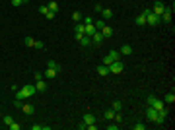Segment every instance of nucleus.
Listing matches in <instances>:
<instances>
[{
  "mask_svg": "<svg viewBox=\"0 0 175 130\" xmlns=\"http://www.w3.org/2000/svg\"><path fill=\"white\" fill-rule=\"evenodd\" d=\"M35 85H31V84H27V85H23L22 89H16V99H25V97H31V95H35Z\"/></svg>",
  "mask_w": 175,
  "mask_h": 130,
  "instance_id": "f257e3e1",
  "label": "nucleus"
},
{
  "mask_svg": "<svg viewBox=\"0 0 175 130\" xmlns=\"http://www.w3.org/2000/svg\"><path fill=\"white\" fill-rule=\"evenodd\" d=\"M146 119L150 122H156V124H163V121H166L163 116H160V113H158L154 107H148L146 109Z\"/></svg>",
  "mask_w": 175,
  "mask_h": 130,
  "instance_id": "f03ea898",
  "label": "nucleus"
},
{
  "mask_svg": "<svg viewBox=\"0 0 175 130\" xmlns=\"http://www.w3.org/2000/svg\"><path fill=\"white\" fill-rule=\"evenodd\" d=\"M142 14L146 16V25H150V27H156L158 23L161 22V19H160V16H158V14H154V12H152L150 8H146V10L142 12Z\"/></svg>",
  "mask_w": 175,
  "mask_h": 130,
  "instance_id": "7ed1b4c3",
  "label": "nucleus"
},
{
  "mask_svg": "<svg viewBox=\"0 0 175 130\" xmlns=\"http://www.w3.org/2000/svg\"><path fill=\"white\" fill-rule=\"evenodd\" d=\"M148 107H154L156 111H161V109L166 107V103L161 101V99H158L156 95H150V97H148Z\"/></svg>",
  "mask_w": 175,
  "mask_h": 130,
  "instance_id": "20e7f679",
  "label": "nucleus"
},
{
  "mask_svg": "<svg viewBox=\"0 0 175 130\" xmlns=\"http://www.w3.org/2000/svg\"><path fill=\"white\" fill-rule=\"evenodd\" d=\"M115 60H121V52L119 51H109V55L103 56V64L109 66L111 62H115Z\"/></svg>",
  "mask_w": 175,
  "mask_h": 130,
  "instance_id": "39448f33",
  "label": "nucleus"
},
{
  "mask_svg": "<svg viewBox=\"0 0 175 130\" xmlns=\"http://www.w3.org/2000/svg\"><path fill=\"white\" fill-rule=\"evenodd\" d=\"M124 70V62L123 60H115L109 64V74H121Z\"/></svg>",
  "mask_w": 175,
  "mask_h": 130,
  "instance_id": "423d86ee",
  "label": "nucleus"
},
{
  "mask_svg": "<svg viewBox=\"0 0 175 130\" xmlns=\"http://www.w3.org/2000/svg\"><path fill=\"white\" fill-rule=\"evenodd\" d=\"M171 14H173V4L166 6V10H163L161 16H160V19H161V22H171Z\"/></svg>",
  "mask_w": 175,
  "mask_h": 130,
  "instance_id": "0eeeda50",
  "label": "nucleus"
},
{
  "mask_svg": "<svg viewBox=\"0 0 175 130\" xmlns=\"http://www.w3.org/2000/svg\"><path fill=\"white\" fill-rule=\"evenodd\" d=\"M163 10H166V4H163V2H160V0H156V2H154L152 12H154V14H158V16H161V12H163Z\"/></svg>",
  "mask_w": 175,
  "mask_h": 130,
  "instance_id": "6e6552de",
  "label": "nucleus"
},
{
  "mask_svg": "<svg viewBox=\"0 0 175 130\" xmlns=\"http://www.w3.org/2000/svg\"><path fill=\"white\" fill-rule=\"evenodd\" d=\"M103 41H105V37L101 35V31H95V33L92 35V43H95V45H101Z\"/></svg>",
  "mask_w": 175,
  "mask_h": 130,
  "instance_id": "1a4fd4ad",
  "label": "nucleus"
},
{
  "mask_svg": "<svg viewBox=\"0 0 175 130\" xmlns=\"http://www.w3.org/2000/svg\"><path fill=\"white\" fill-rule=\"evenodd\" d=\"M95 31H97V29H95V25H93V23H88L86 27H84V35H88V37H92Z\"/></svg>",
  "mask_w": 175,
  "mask_h": 130,
  "instance_id": "9d476101",
  "label": "nucleus"
},
{
  "mask_svg": "<svg viewBox=\"0 0 175 130\" xmlns=\"http://www.w3.org/2000/svg\"><path fill=\"white\" fill-rule=\"evenodd\" d=\"M119 52H121V56H129V55H132V52H134V49L130 45H124V47H121Z\"/></svg>",
  "mask_w": 175,
  "mask_h": 130,
  "instance_id": "9b49d317",
  "label": "nucleus"
},
{
  "mask_svg": "<svg viewBox=\"0 0 175 130\" xmlns=\"http://www.w3.org/2000/svg\"><path fill=\"white\" fill-rule=\"evenodd\" d=\"M97 74H99V76H109V66L99 64V66H97Z\"/></svg>",
  "mask_w": 175,
  "mask_h": 130,
  "instance_id": "f8f14e48",
  "label": "nucleus"
},
{
  "mask_svg": "<svg viewBox=\"0 0 175 130\" xmlns=\"http://www.w3.org/2000/svg\"><path fill=\"white\" fill-rule=\"evenodd\" d=\"M84 122H86V124H95V116H93L92 113H86V115H84Z\"/></svg>",
  "mask_w": 175,
  "mask_h": 130,
  "instance_id": "ddd939ff",
  "label": "nucleus"
},
{
  "mask_svg": "<svg viewBox=\"0 0 175 130\" xmlns=\"http://www.w3.org/2000/svg\"><path fill=\"white\" fill-rule=\"evenodd\" d=\"M101 18H103V19H111V18H113L111 8H103V10H101Z\"/></svg>",
  "mask_w": 175,
  "mask_h": 130,
  "instance_id": "4468645a",
  "label": "nucleus"
},
{
  "mask_svg": "<svg viewBox=\"0 0 175 130\" xmlns=\"http://www.w3.org/2000/svg\"><path fill=\"white\" fill-rule=\"evenodd\" d=\"M35 89H37V91H47V84L43 82V80H37V84H35Z\"/></svg>",
  "mask_w": 175,
  "mask_h": 130,
  "instance_id": "2eb2a0df",
  "label": "nucleus"
},
{
  "mask_svg": "<svg viewBox=\"0 0 175 130\" xmlns=\"http://www.w3.org/2000/svg\"><path fill=\"white\" fill-rule=\"evenodd\" d=\"M101 35H103V37H105V39H109L111 35H113V29H111L109 25H105V27L101 29Z\"/></svg>",
  "mask_w": 175,
  "mask_h": 130,
  "instance_id": "dca6fc26",
  "label": "nucleus"
},
{
  "mask_svg": "<svg viewBox=\"0 0 175 130\" xmlns=\"http://www.w3.org/2000/svg\"><path fill=\"white\" fill-rule=\"evenodd\" d=\"M78 43H80L82 47H90V45H92V37H88V35H84V37L80 39Z\"/></svg>",
  "mask_w": 175,
  "mask_h": 130,
  "instance_id": "f3484780",
  "label": "nucleus"
},
{
  "mask_svg": "<svg viewBox=\"0 0 175 130\" xmlns=\"http://www.w3.org/2000/svg\"><path fill=\"white\" fill-rule=\"evenodd\" d=\"M22 111L25 113V115H33V113H35V107H31V105H22Z\"/></svg>",
  "mask_w": 175,
  "mask_h": 130,
  "instance_id": "a211bd4d",
  "label": "nucleus"
},
{
  "mask_svg": "<svg viewBox=\"0 0 175 130\" xmlns=\"http://www.w3.org/2000/svg\"><path fill=\"white\" fill-rule=\"evenodd\" d=\"M47 8L51 10V12H55V14H56V12H59V4H56L55 0H51V2H49V4H47Z\"/></svg>",
  "mask_w": 175,
  "mask_h": 130,
  "instance_id": "6ab92c4d",
  "label": "nucleus"
},
{
  "mask_svg": "<svg viewBox=\"0 0 175 130\" xmlns=\"http://www.w3.org/2000/svg\"><path fill=\"white\" fill-rule=\"evenodd\" d=\"M103 116H105L107 121H111V119H115V111H113V109H107V111L103 113Z\"/></svg>",
  "mask_w": 175,
  "mask_h": 130,
  "instance_id": "aec40b11",
  "label": "nucleus"
},
{
  "mask_svg": "<svg viewBox=\"0 0 175 130\" xmlns=\"http://www.w3.org/2000/svg\"><path fill=\"white\" fill-rule=\"evenodd\" d=\"M12 122H14V119H12V116H10V115H4V116H2V124L10 126V124H12Z\"/></svg>",
  "mask_w": 175,
  "mask_h": 130,
  "instance_id": "412c9836",
  "label": "nucleus"
},
{
  "mask_svg": "<svg viewBox=\"0 0 175 130\" xmlns=\"http://www.w3.org/2000/svg\"><path fill=\"white\" fill-rule=\"evenodd\" d=\"M136 25H146V16L144 14L136 16Z\"/></svg>",
  "mask_w": 175,
  "mask_h": 130,
  "instance_id": "4be33fe9",
  "label": "nucleus"
},
{
  "mask_svg": "<svg viewBox=\"0 0 175 130\" xmlns=\"http://www.w3.org/2000/svg\"><path fill=\"white\" fill-rule=\"evenodd\" d=\"M163 103H171V105H173V103H175V95H173V93H167L166 97H163Z\"/></svg>",
  "mask_w": 175,
  "mask_h": 130,
  "instance_id": "5701e85b",
  "label": "nucleus"
},
{
  "mask_svg": "<svg viewBox=\"0 0 175 130\" xmlns=\"http://www.w3.org/2000/svg\"><path fill=\"white\" fill-rule=\"evenodd\" d=\"M47 68H55V70H60V64L56 60H49L47 62Z\"/></svg>",
  "mask_w": 175,
  "mask_h": 130,
  "instance_id": "b1692460",
  "label": "nucleus"
},
{
  "mask_svg": "<svg viewBox=\"0 0 175 130\" xmlns=\"http://www.w3.org/2000/svg\"><path fill=\"white\" fill-rule=\"evenodd\" d=\"M56 72H59V70H55V68H47L45 76H47V78H55V76H56Z\"/></svg>",
  "mask_w": 175,
  "mask_h": 130,
  "instance_id": "393cba45",
  "label": "nucleus"
},
{
  "mask_svg": "<svg viewBox=\"0 0 175 130\" xmlns=\"http://www.w3.org/2000/svg\"><path fill=\"white\" fill-rule=\"evenodd\" d=\"M121 107H123V103H121V101H113V105H111V109H113L115 113H119Z\"/></svg>",
  "mask_w": 175,
  "mask_h": 130,
  "instance_id": "a878e982",
  "label": "nucleus"
},
{
  "mask_svg": "<svg viewBox=\"0 0 175 130\" xmlns=\"http://www.w3.org/2000/svg\"><path fill=\"white\" fill-rule=\"evenodd\" d=\"M82 23H84V25H88V23H93V18H92V16H82Z\"/></svg>",
  "mask_w": 175,
  "mask_h": 130,
  "instance_id": "bb28decb",
  "label": "nucleus"
},
{
  "mask_svg": "<svg viewBox=\"0 0 175 130\" xmlns=\"http://www.w3.org/2000/svg\"><path fill=\"white\" fill-rule=\"evenodd\" d=\"M93 25H95V29H103L105 27V19H99V22H95Z\"/></svg>",
  "mask_w": 175,
  "mask_h": 130,
  "instance_id": "cd10ccee",
  "label": "nucleus"
},
{
  "mask_svg": "<svg viewBox=\"0 0 175 130\" xmlns=\"http://www.w3.org/2000/svg\"><path fill=\"white\" fill-rule=\"evenodd\" d=\"M72 19H74L76 23H78V22H82V14H80V12H74V14H72Z\"/></svg>",
  "mask_w": 175,
  "mask_h": 130,
  "instance_id": "c85d7f7f",
  "label": "nucleus"
},
{
  "mask_svg": "<svg viewBox=\"0 0 175 130\" xmlns=\"http://www.w3.org/2000/svg\"><path fill=\"white\" fill-rule=\"evenodd\" d=\"M23 43H25L27 47H35V39H31V37H25V41H23Z\"/></svg>",
  "mask_w": 175,
  "mask_h": 130,
  "instance_id": "c756f323",
  "label": "nucleus"
},
{
  "mask_svg": "<svg viewBox=\"0 0 175 130\" xmlns=\"http://www.w3.org/2000/svg\"><path fill=\"white\" fill-rule=\"evenodd\" d=\"M132 128H134V130H144V128H146V124H142V122H138V124H134Z\"/></svg>",
  "mask_w": 175,
  "mask_h": 130,
  "instance_id": "7c9ffc66",
  "label": "nucleus"
},
{
  "mask_svg": "<svg viewBox=\"0 0 175 130\" xmlns=\"http://www.w3.org/2000/svg\"><path fill=\"white\" fill-rule=\"evenodd\" d=\"M8 128H10V130H20V124H18V122L14 121V122H12V124L8 126Z\"/></svg>",
  "mask_w": 175,
  "mask_h": 130,
  "instance_id": "2f4dec72",
  "label": "nucleus"
},
{
  "mask_svg": "<svg viewBox=\"0 0 175 130\" xmlns=\"http://www.w3.org/2000/svg\"><path fill=\"white\" fill-rule=\"evenodd\" d=\"M10 2H12V6H16V8L23 4V0H10Z\"/></svg>",
  "mask_w": 175,
  "mask_h": 130,
  "instance_id": "473e14b6",
  "label": "nucleus"
},
{
  "mask_svg": "<svg viewBox=\"0 0 175 130\" xmlns=\"http://www.w3.org/2000/svg\"><path fill=\"white\" fill-rule=\"evenodd\" d=\"M47 12H49V8H47V6H39V14H43V16H45Z\"/></svg>",
  "mask_w": 175,
  "mask_h": 130,
  "instance_id": "72a5a7b5",
  "label": "nucleus"
},
{
  "mask_svg": "<svg viewBox=\"0 0 175 130\" xmlns=\"http://www.w3.org/2000/svg\"><path fill=\"white\" fill-rule=\"evenodd\" d=\"M45 16H47V19H55V16H56V14H55V12H51V10H49V12H47Z\"/></svg>",
  "mask_w": 175,
  "mask_h": 130,
  "instance_id": "f704fd0d",
  "label": "nucleus"
},
{
  "mask_svg": "<svg viewBox=\"0 0 175 130\" xmlns=\"http://www.w3.org/2000/svg\"><path fill=\"white\" fill-rule=\"evenodd\" d=\"M43 47H45V43H43V41H35V49H43Z\"/></svg>",
  "mask_w": 175,
  "mask_h": 130,
  "instance_id": "c9c22d12",
  "label": "nucleus"
},
{
  "mask_svg": "<svg viewBox=\"0 0 175 130\" xmlns=\"http://www.w3.org/2000/svg\"><path fill=\"white\" fill-rule=\"evenodd\" d=\"M93 10H95V12H97V14H101V4H95V6H93Z\"/></svg>",
  "mask_w": 175,
  "mask_h": 130,
  "instance_id": "e433bc0d",
  "label": "nucleus"
},
{
  "mask_svg": "<svg viewBox=\"0 0 175 130\" xmlns=\"http://www.w3.org/2000/svg\"><path fill=\"white\" fill-rule=\"evenodd\" d=\"M119 128V124H107V130H117Z\"/></svg>",
  "mask_w": 175,
  "mask_h": 130,
  "instance_id": "4c0bfd02",
  "label": "nucleus"
},
{
  "mask_svg": "<svg viewBox=\"0 0 175 130\" xmlns=\"http://www.w3.org/2000/svg\"><path fill=\"white\" fill-rule=\"evenodd\" d=\"M37 80H43V74H41V72H35V82H37Z\"/></svg>",
  "mask_w": 175,
  "mask_h": 130,
  "instance_id": "58836bf2",
  "label": "nucleus"
},
{
  "mask_svg": "<svg viewBox=\"0 0 175 130\" xmlns=\"http://www.w3.org/2000/svg\"><path fill=\"white\" fill-rule=\"evenodd\" d=\"M23 2H27V0H23Z\"/></svg>",
  "mask_w": 175,
  "mask_h": 130,
  "instance_id": "ea45409f",
  "label": "nucleus"
}]
</instances>
